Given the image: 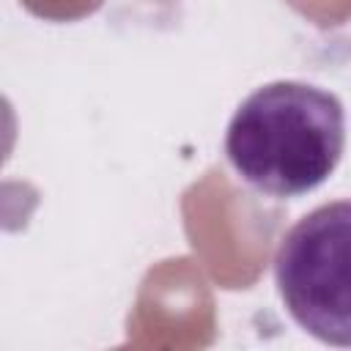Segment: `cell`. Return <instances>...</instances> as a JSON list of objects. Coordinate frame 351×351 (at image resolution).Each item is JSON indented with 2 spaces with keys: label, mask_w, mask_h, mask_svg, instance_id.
<instances>
[{
  "label": "cell",
  "mask_w": 351,
  "mask_h": 351,
  "mask_svg": "<svg viewBox=\"0 0 351 351\" xmlns=\"http://www.w3.org/2000/svg\"><path fill=\"white\" fill-rule=\"evenodd\" d=\"M343 145V104L304 82H269L250 93L225 137L233 170L271 197H296L321 186L337 167Z\"/></svg>",
  "instance_id": "cell-1"
},
{
  "label": "cell",
  "mask_w": 351,
  "mask_h": 351,
  "mask_svg": "<svg viewBox=\"0 0 351 351\" xmlns=\"http://www.w3.org/2000/svg\"><path fill=\"white\" fill-rule=\"evenodd\" d=\"M274 282L302 329L351 346V200L318 206L280 239Z\"/></svg>",
  "instance_id": "cell-2"
}]
</instances>
